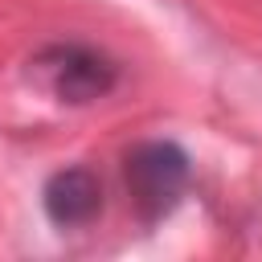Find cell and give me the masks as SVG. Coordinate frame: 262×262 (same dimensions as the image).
<instances>
[{
    "label": "cell",
    "mask_w": 262,
    "mask_h": 262,
    "mask_svg": "<svg viewBox=\"0 0 262 262\" xmlns=\"http://www.w3.org/2000/svg\"><path fill=\"white\" fill-rule=\"evenodd\" d=\"M123 180H127V196H131L135 217L143 225H156L188 192L192 160L172 139H143L123 156Z\"/></svg>",
    "instance_id": "6da1fadb"
},
{
    "label": "cell",
    "mask_w": 262,
    "mask_h": 262,
    "mask_svg": "<svg viewBox=\"0 0 262 262\" xmlns=\"http://www.w3.org/2000/svg\"><path fill=\"white\" fill-rule=\"evenodd\" d=\"M29 82L61 106H86L115 90L119 66L82 41H53L29 57Z\"/></svg>",
    "instance_id": "7a4b0ae2"
},
{
    "label": "cell",
    "mask_w": 262,
    "mask_h": 262,
    "mask_svg": "<svg viewBox=\"0 0 262 262\" xmlns=\"http://www.w3.org/2000/svg\"><path fill=\"white\" fill-rule=\"evenodd\" d=\"M41 209L57 229H82L102 213V180L86 164L57 168L41 188Z\"/></svg>",
    "instance_id": "3957f363"
}]
</instances>
